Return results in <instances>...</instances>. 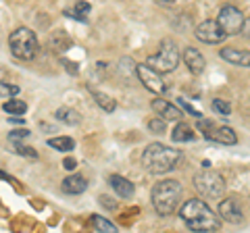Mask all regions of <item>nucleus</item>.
<instances>
[{
  "instance_id": "1",
  "label": "nucleus",
  "mask_w": 250,
  "mask_h": 233,
  "mask_svg": "<svg viewBox=\"0 0 250 233\" xmlns=\"http://www.w3.org/2000/svg\"><path fill=\"white\" fill-rule=\"evenodd\" d=\"M179 216L192 231H219L221 229V221L217 214L210 211L205 200H188L179 211Z\"/></svg>"
},
{
  "instance_id": "2",
  "label": "nucleus",
  "mask_w": 250,
  "mask_h": 233,
  "mask_svg": "<svg viewBox=\"0 0 250 233\" xmlns=\"http://www.w3.org/2000/svg\"><path fill=\"white\" fill-rule=\"evenodd\" d=\"M177 160H179V152L165 144H150L142 152V167L152 175L169 173L177 165Z\"/></svg>"
},
{
  "instance_id": "3",
  "label": "nucleus",
  "mask_w": 250,
  "mask_h": 233,
  "mask_svg": "<svg viewBox=\"0 0 250 233\" xmlns=\"http://www.w3.org/2000/svg\"><path fill=\"white\" fill-rule=\"evenodd\" d=\"M179 200H182V185L175 179L159 181L152 188V206L163 216L173 214L179 206Z\"/></svg>"
},
{
  "instance_id": "4",
  "label": "nucleus",
  "mask_w": 250,
  "mask_h": 233,
  "mask_svg": "<svg viewBox=\"0 0 250 233\" xmlns=\"http://www.w3.org/2000/svg\"><path fill=\"white\" fill-rule=\"evenodd\" d=\"M9 46L15 58L19 60H31L38 54V38L29 27H19L9 36Z\"/></svg>"
},
{
  "instance_id": "5",
  "label": "nucleus",
  "mask_w": 250,
  "mask_h": 233,
  "mask_svg": "<svg viewBox=\"0 0 250 233\" xmlns=\"http://www.w3.org/2000/svg\"><path fill=\"white\" fill-rule=\"evenodd\" d=\"M177 63H179V48H177V44L171 40V38H165V40L159 44L156 54H150V57L146 58V65H150L159 73L175 71Z\"/></svg>"
},
{
  "instance_id": "6",
  "label": "nucleus",
  "mask_w": 250,
  "mask_h": 233,
  "mask_svg": "<svg viewBox=\"0 0 250 233\" xmlns=\"http://www.w3.org/2000/svg\"><path fill=\"white\" fill-rule=\"evenodd\" d=\"M194 188L198 190L202 198L217 200L225 194V181L217 171H210L207 167L205 171H200V173H196V177H194Z\"/></svg>"
},
{
  "instance_id": "7",
  "label": "nucleus",
  "mask_w": 250,
  "mask_h": 233,
  "mask_svg": "<svg viewBox=\"0 0 250 233\" xmlns=\"http://www.w3.org/2000/svg\"><path fill=\"white\" fill-rule=\"evenodd\" d=\"M200 129H202V134H205V137L210 139V142H217V144H223V146H233L238 142L236 131L231 127L217 125L213 121H205L202 116H200Z\"/></svg>"
},
{
  "instance_id": "8",
  "label": "nucleus",
  "mask_w": 250,
  "mask_h": 233,
  "mask_svg": "<svg viewBox=\"0 0 250 233\" xmlns=\"http://www.w3.org/2000/svg\"><path fill=\"white\" fill-rule=\"evenodd\" d=\"M219 25L223 27V32L228 36H236L242 32V25H244V15H242L240 9H236V6L231 4H225L221 11H219Z\"/></svg>"
},
{
  "instance_id": "9",
  "label": "nucleus",
  "mask_w": 250,
  "mask_h": 233,
  "mask_svg": "<svg viewBox=\"0 0 250 233\" xmlns=\"http://www.w3.org/2000/svg\"><path fill=\"white\" fill-rule=\"evenodd\" d=\"M136 75L140 77V81L144 83V88L150 90L152 94H165V92H167V83L161 77L163 73H159L150 65H138Z\"/></svg>"
},
{
  "instance_id": "10",
  "label": "nucleus",
  "mask_w": 250,
  "mask_h": 233,
  "mask_svg": "<svg viewBox=\"0 0 250 233\" xmlns=\"http://www.w3.org/2000/svg\"><path fill=\"white\" fill-rule=\"evenodd\" d=\"M194 36L198 38L200 42L205 44H219L225 40V34L223 27L219 25V21H202L200 25L196 27V32H194Z\"/></svg>"
},
{
  "instance_id": "11",
  "label": "nucleus",
  "mask_w": 250,
  "mask_h": 233,
  "mask_svg": "<svg viewBox=\"0 0 250 233\" xmlns=\"http://www.w3.org/2000/svg\"><path fill=\"white\" fill-rule=\"evenodd\" d=\"M219 214H221L223 221L233 223V225L242 223V219H244V214H242V208H240V204H238V200H233V198H228V200H223L221 204H219Z\"/></svg>"
},
{
  "instance_id": "12",
  "label": "nucleus",
  "mask_w": 250,
  "mask_h": 233,
  "mask_svg": "<svg viewBox=\"0 0 250 233\" xmlns=\"http://www.w3.org/2000/svg\"><path fill=\"white\" fill-rule=\"evenodd\" d=\"M152 111L163 116L165 121H177L179 116H182V111L175 106V104H171L167 102V100H163V98H154L152 100Z\"/></svg>"
},
{
  "instance_id": "13",
  "label": "nucleus",
  "mask_w": 250,
  "mask_h": 233,
  "mask_svg": "<svg viewBox=\"0 0 250 233\" xmlns=\"http://www.w3.org/2000/svg\"><path fill=\"white\" fill-rule=\"evenodd\" d=\"M184 63L188 65V71H190L192 75H200L202 71H205L207 60L196 48H186L184 50Z\"/></svg>"
},
{
  "instance_id": "14",
  "label": "nucleus",
  "mask_w": 250,
  "mask_h": 233,
  "mask_svg": "<svg viewBox=\"0 0 250 233\" xmlns=\"http://www.w3.org/2000/svg\"><path fill=\"white\" fill-rule=\"evenodd\" d=\"M221 58H225L231 65L238 67H250V52L248 50H240V48H221Z\"/></svg>"
},
{
  "instance_id": "15",
  "label": "nucleus",
  "mask_w": 250,
  "mask_h": 233,
  "mask_svg": "<svg viewBox=\"0 0 250 233\" xmlns=\"http://www.w3.org/2000/svg\"><path fill=\"white\" fill-rule=\"evenodd\" d=\"M108 183H111V188L115 190V194L119 198H131L134 192H136L134 183H131L129 179H125V177H121V175H111L108 177Z\"/></svg>"
},
{
  "instance_id": "16",
  "label": "nucleus",
  "mask_w": 250,
  "mask_h": 233,
  "mask_svg": "<svg viewBox=\"0 0 250 233\" xmlns=\"http://www.w3.org/2000/svg\"><path fill=\"white\" fill-rule=\"evenodd\" d=\"M61 190L65 194H71V196H77V194H83L88 190V181L82 175H69L67 179H62Z\"/></svg>"
},
{
  "instance_id": "17",
  "label": "nucleus",
  "mask_w": 250,
  "mask_h": 233,
  "mask_svg": "<svg viewBox=\"0 0 250 233\" xmlns=\"http://www.w3.org/2000/svg\"><path fill=\"white\" fill-rule=\"evenodd\" d=\"M54 116H57L61 123H65V125H80V123H82V115L77 113L75 108H69V106H61V108H57Z\"/></svg>"
},
{
  "instance_id": "18",
  "label": "nucleus",
  "mask_w": 250,
  "mask_h": 233,
  "mask_svg": "<svg viewBox=\"0 0 250 233\" xmlns=\"http://www.w3.org/2000/svg\"><path fill=\"white\" fill-rule=\"evenodd\" d=\"M90 92H92V98H94V102H96L100 108H103L104 113H113L115 108H117V102L115 100L108 96V94H103V92H98V90H92L90 88Z\"/></svg>"
},
{
  "instance_id": "19",
  "label": "nucleus",
  "mask_w": 250,
  "mask_h": 233,
  "mask_svg": "<svg viewBox=\"0 0 250 233\" xmlns=\"http://www.w3.org/2000/svg\"><path fill=\"white\" fill-rule=\"evenodd\" d=\"M171 137H173V142H192V139L196 137V134H194V129L190 125H186V123H177L173 134H171Z\"/></svg>"
},
{
  "instance_id": "20",
  "label": "nucleus",
  "mask_w": 250,
  "mask_h": 233,
  "mask_svg": "<svg viewBox=\"0 0 250 233\" xmlns=\"http://www.w3.org/2000/svg\"><path fill=\"white\" fill-rule=\"evenodd\" d=\"M48 146L59 152H71L75 150V142L73 137H67V136H61V137H50L48 139Z\"/></svg>"
},
{
  "instance_id": "21",
  "label": "nucleus",
  "mask_w": 250,
  "mask_h": 233,
  "mask_svg": "<svg viewBox=\"0 0 250 233\" xmlns=\"http://www.w3.org/2000/svg\"><path fill=\"white\" fill-rule=\"evenodd\" d=\"M92 225H94V229L100 231V233H117V227L115 225L104 219V216H100V214H94L92 216Z\"/></svg>"
},
{
  "instance_id": "22",
  "label": "nucleus",
  "mask_w": 250,
  "mask_h": 233,
  "mask_svg": "<svg viewBox=\"0 0 250 233\" xmlns=\"http://www.w3.org/2000/svg\"><path fill=\"white\" fill-rule=\"evenodd\" d=\"M2 108H4V113H9V115H23L27 111V104L19 98H11L2 104Z\"/></svg>"
},
{
  "instance_id": "23",
  "label": "nucleus",
  "mask_w": 250,
  "mask_h": 233,
  "mask_svg": "<svg viewBox=\"0 0 250 233\" xmlns=\"http://www.w3.org/2000/svg\"><path fill=\"white\" fill-rule=\"evenodd\" d=\"M90 9H92L90 2H85V0H77L75 6H73V13H67V15H69V17H75V19H80V21L85 23V21H88V19H85V15L90 13Z\"/></svg>"
},
{
  "instance_id": "24",
  "label": "nucleus",
  "mask_w": 250,
  "mask_h": 233,
  "mask_svg": "<svg viewBox=\"0 0 250 233\" xmlns=\"http://www.w3.org/2000/svg\"><path fill=\"white\" fill-rule=\"evenodd\" d=\"M13 152H17V154H21V156H27V158H38V152L31 148V146H23V144H19V142H13Z\"/></svg>"
},
{
  "instance_id": "25",
  "label": "nucleus",
  "mask_w": 250,
  "mask_h": 233,
  "mask_svg": "<svg viewBox=\"0 0 250 233\" xmlns=\"http://www.w3.org/2000/svg\"><path fill=\"white\" fill-rule=\"evenodd\" d=\"M19 94V85H13L9 81H0V98H11Z\"/></svg>"
},
{
  "instance_id": "26",
  "label": "nucleus",
  "mask_w": 250,
  "mask_h": 233,
  "mask_svg": "<svg viewBox=\"0 0 250 233\" xmlns=\"http://www.w3.org/2000/svg\"><path fill=\"white\" fill-rule=\"evenodd\" d=\"M148 129L152 131V134H165V119H163V116H159L156 115V119H150L148 121Z\"/></svg>"
},
{
  "instance_id": "27",
  "label": "nucleus",
  "mask_w": 250,
  "mask_h": 233,
  "mask_svg": "<svg viewBox=\"0 0 250 233\" xmlns=\"http://www.w3.org/2000/svg\"><path fill=\"white\" fill-rule=\"evenodd\" d=\"M136 69H138V65H136L129 57H125V58H121V60H119V71H121V73L131 75V73H136Z\"/></svg>"
},
{
  "instance_id": "28",
  "label": "nucleus",
  "mask_w": 250,
  "mask_h": 233,
  "mask_svg": "<svg viewBox=\"0 0 250 233\" xmlns=\"http://www.w3.org/2000/svg\"><path fill=\"white\" fill-rule=\"evenodd\" d=\"M213 108H215L219 115H229V113H231L229 102H225V100H221V98H215V100H213Z\"/></svg>"
},
{
  "instance_id": "29",
  "label": "nucleus",
  "mask_w": 250,
  "mask_h": 233,
  "mask_svg": "<svg viewBox=\"0 0 250 233\" xmlns=\"http://www.w3.org/2000/svg\"><path fill=\"white\" fill-rule=\"evenodd\" d=\"M29 134H31V131L25 129V127L17 129V131H11V134H9V142H19V139H23V137H29Z\"/></svg>"
},
{
  "instance_id": "30",
  "label": "nucleus",
  "mask_w": 250,
  "mask_h": 233,
  "mask_svg": "<svg viewBox=\"0 0 250 233\" xmlns=\"http://www.w3.org/2000/svg\"><path fill=\"white\" fill-rule=\"evenodd\" d=\"M100 204H103L104 208H108V211H115V208H117V202L111 200L108 196H100Z\"/></svg>"
},
{
  "instance_id": "31",
  "label": "nucleus",
  "mask_w": 250,
  "mask_h": 233,
  "mask_svg": "<svg viewBox=\"0 0 250 233\" xmlns=\"http://www.w3.org/2000/svg\"><path fill=\"white\" fill-rule=\"evenodd\" d=\"M179 104H182V106L186 108V111H188V113H192L194 116H198V119H200V113H198V111H194V108H192L190 104H188V102H186V100H184V98H179Z\"/></svg>"
},
{
  "instance_id": "32",
  "label": "nucleus",
  "mask_w": 250,
  "mask_h": 233,
  "mask_svg": "<svg viewBox=\"0 0 250 233\" xmlns=\"http://www.w3.org/2000/svg\"><path fill=\"white\" fill-rule=\"evenodd\" d=\"M62 167H65L67 171H73L77 167V162H75V158H65L62 160Z\"/></svg>"
},
{
  "instance_id": "33",
  "label": "nucleus",
  "mask_w": 250,
  "mask_h": 233,
  "mask_svg": "<svg viewBox=\"0 0 250 233\" xmlns=\"http://www.w3.org/2000/svg\"><path fill=\"white\" fill-rule=\"evenodd\" d=\"M242 34H244V38H248V40H250V17L244 19V25H242Z\"/></svg>"
},
{
  "instance_id": "34",
  "label": "nucleus",
  "mask_w": 250,
  "mask_h": 233,
  "mask_svg": "<svg viewBox=\"0 0 250 233\" xmlns=\"http://www.w3.org/2000/svg\"><path fill=\"white\" fill-rule=\"evenodd\" d=\"M161 2H175V0H161Z\"/></svg>"
},
{
  "instance_id": "35",
  "label": "nucleus",
  "mask_w": 250,
  "mask_h": 233,
  "mask_svg": "<svg viewBox=\"0 0 250 233\" xmlns=\"http://www.w3.org/2000/svg\"><path fill=\"white\" fill-rule=\"evenodd\" d=\"M0 177H6V175H4V173H2V171H0Z\"/></svg>"
}]
</instances>
